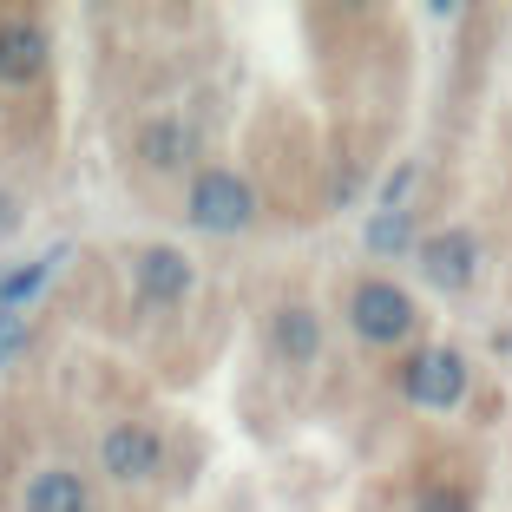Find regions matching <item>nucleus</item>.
I'll use <instances>...</instances> for the list:
<instances>
[{"instance_id": "obj_1", "label": "nucleus", "mask_w": 512, "mask_h": 512, "mask_svg": "<svg viewBox=\"0 0 512 512\" xmlns=\"http://www.w3.org/2000/svg\"><path fill=\"white\" fill-rule=\"evenodd\" d=\"M184 217L197 230H211V237H237V230L256 224V191L250 178L237 171H197L191 191H184Z\"/></svg>"}, {"instance_id": "obj_2", "label": "nucleus", "mask_w": 512, "mask_h": 512, "mask_svg": "<svg viewBox=\"0 0 512 512\" xmlns=\"http://www.w3.org/2000/svg\"><path fill=\"white\" fill-rule=\"evenodd\" d=\"M401 394L414 407H427V414L460 407V394H467V355L460 348H414L401 368Z\"/></svg>"}, {"instance_id": "obj_3", "label": "nucleus", "mask_w": 512, "mask_h": 512, "mask_svg": "<svg viewBox=\"0 0 512 512\" xmlns=\"http://www.w3.org/2000/svg\"><path fill=\"white\" fill-rule=\"evenodd\" d=\"M348 322H355V335L368 348H394L414 335V302L394 283H355L348 289Z\"/></svg>"}, {"instance_id": "obj_4", "label": "nucleus", "mask_w": 512, "mask_h": 512, "mask_svg": "<svg viewBox=\"0 0 512 512\" xmlns=\"http://www.w3.org/2000/svg\"><path fill=\"white\" fill-rule=\"evenodd\" d=\"M99 467H106L119 486H145L151 473L165 467V440L151 434L145 421H119V427H106V440H99Z\"/></svg>"}, {"instance_id": "obj_5", "label": "nucleus", "mask_w": 512, "mask_h": 512, "mask_svg": "<svg viewBox=\"0 0 512 512\" xmlns=\"http://www.w3.org/2000/svg\"><path fill=\"white\" fill-rule=\"evenodd\" d=\"M46 60H53V40H46L40 20H0V79L27 86V79L46 73Z\"/></svg>"}, {"instance_id": "obj_6", "label": "nucleus", "mask_w": 512, "mask_h": 512, "mask_svg": "<svg viewBox=\"0 0 512 512\" xmlns=\"http://www.w3.org/2000/svg\"><path fill=\"white\" fill-rule=\"evenodd\" d=\"M138 296L145 302H184L191 296V256L184 250H171V243H151V250H138Z\"/></svg>"}, {"instance_id": "obj_7", "label": "nucleus", "mask_w": 512, "mask_h": 512, "mask_svg": "<svg viewBox=\"0 0 512 512\" xmlns=\"http://www.w3.org/2000/svg\"><path fill=\"white\" fill-rule=\"evenodd\" d=\"M414 256H421V270H427V283H434V289H467L473 283V263H480V250H473L467 230H440V237H427Z\"/></svg>"}, {"instance_id": "obj_8", "label": "nucleus", "mask_w": 512, "mask_h": 512, "mask_svg": "<svg viewBox=\"0 0 512 512\" xmlns=\"http://www.w3.org/2000/svg\"><path fill=\"white\" fill-rule=\"evenodd\" d=\"M20 512H92V493L79 473L66 467H46L27 480V499H20Z\"/></svg>"}, {"instance_id": "obj_9", "label": "nucleus", "mask_w": 512, "mask_h": 512, "mask_svg": "<svg viewBox=\"0 0 512 512\" xmlns=\"http://www.w3.org/2000/svg\"><path fill=\"white\" fill-rule=\"evenodd\" d=\"M270 348L283 355V362H316V355H322V322H316V309H302V302L276 309V322H270Z\"/></svg>"}, {"instance_id": "obj_10", "label": "nucleus", "mask_w": 512, "mask_h": 512, "mask_svg": "<svg viewBox=\"0 0 512 512\" xmlns=\"http://www.w3.org/2000/svg\"><path fill=\"white\" fill-rule=\"evenodd\" d=\"M191 132H184L178 119H151L145 132H138V165L145 171H184V158H191Z\"/></svg>"}, {"instance_id": "obj_11", "label": "nucleus", "mask_w": 512, "mask_h": 512, "mask_svg": "<svg viewBox=\"0 0 512 512\" xmlns=\"http://www.w3.org/2000/svg\"><path fill=\"white\" fill-rule=\"evenodd\" d=\"M60 256H66V250L53 243L46 256H33V263H20V270H7V276H0V316H20V309H27V302L46 289V276L60 270Z\"/></svg>"}, {"instance_id": "obj_12", "label": "nucleus", "mask_w": 512, "mask_h": 512, "mask_svg": "<svg viewBox=\"0 0 512 512\" xmlns=\"http://www.w3.org/2000/svg\"><path fill=\"white\" fill-rule=\"evenodd\" d=\"M368 250L375 256H407L414 250V217L407 211H381L375 224H368Z\"/></svg>"}, {"instance_id": "obj_13", "label": "nucleus", "mask_w": 512, "mask_h": 512, "mask_svg": "<svg viewBox=\"0 0 512 512\" xmlns=\"http://www.w3.org/2000/svg\"><path fill=\"white\" fill-rule=\"evenodd\" d=\"M421 512H473V499L460 486H434V493H421Z\"/></svg>"}, {"instance_id": "obj_14", "label": "nucleus", "mask_w": 512, "mask_h": 512, "mask_svg": "<svg viewBox=\"0 0 512 512\" xmlns=\"http://www.w3.org/2000/svg\"><path fill=\"white\" fill-rule=\"evenodd\" d=\"M20 348H27V322H20V316H0V362H14Z\"/></svg>"}, {"instance_id": "obj_15", "label": "nucleus", "mask_w": 512, "mask_h": 512, "mask_svg": "<svg viewBox=\"0 0 512 512\" xmlns=\"http://www.w3.org/2000/svg\"><path fill=\"white\" fill-rule=\"evenodd\" d=\"M407 184H414V165H394V178L381 184V211H401V197H407Z\"/></svg>"}, {"instance_id": "obj_16", "label": "nucleus", "mask_w": 512, "mask_h": 512, "mask_svg": "<svg viewBox=\"0 0 512 512\" xmlns=\"http://www.w3.org/2000/svg\"><path fill=\"white\" fill-rule=\"evenodd\" d=\"M14 230H20V197L7 191V184H0V243L14 237Z\"/></svg>"}]
</instances>
